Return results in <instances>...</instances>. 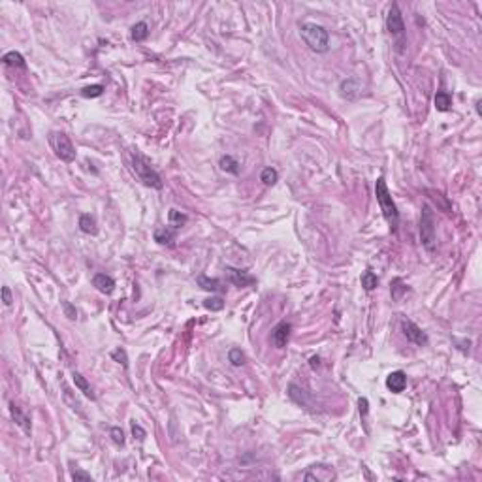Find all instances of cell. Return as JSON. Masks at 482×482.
<instances>
[{"label": "cell", "mask_w": 482, "mask_h": 482, "mask_svg": "<svg viewBox=\"0 0 482 482\" xmlns=\"http://www.w3.org/2000/svg\"><path fill=\"white\" fill-rule=\"evenodd\" d=\"M300 32L303 42L307 43L311 51L326 53L330 49V32L326 30V26L313 23V21H305L300 25Z\"/></svg>", "instance_id": "6da1fadb"}, {"label": "cell", "mask_w": 482, "mask_h": 482, "mask_svg": "<svg viewBox=\"0 0 482 482\" xmlns=\"http://www.w3.org/2000/svg\"><path fill=\"white\" fill-rule=\"evenodd\" d=\"M375 196H377V202L378 206H380V211H382L386 222L390 224L392 230H396L398 224H399V213H398V208H396V204L392 200L390 190L386 187L384 177H378L377 183H375Z\"/></svg>", "instance_id": "7a4b0ae2"}, {"label": "cell", "mask_w": 482, "mask_h": 482, "mask_svg": "<svg viewBox=\"0 0 482 482\" xmlns=\"http://www.w3.org/2000/svg\"><path fill=\"white\" fill-rule=\"evenodd\" d=\"M132 168H134L136 175L140 177V181L144 183V185L151 187V189H158V190L164 187V183L160 179L158 171L151 166V162H149L140 151H134V153H132Z\"/></svg>", "instance_id": "3957f363"}, {"label": "cell", "mask_w": 482, "mask_h": 482, "mask_svg": "<svg viewBox=\"0 0 482 482\" xmlns=\"http://www.w3.org/2000/svg\"><path fill=\"white\" fill-rule=\"evenodd\" d=\"M420 241L428 251L435 249V219L428 204L422 208V215H420Z\"/></svg>", "instance_id": "277c9868"}, {"label": "cell", "mask_w": 482, "mask_h": 482, "mask_svg": "<svg viewBox=\"0 0 482 482\" xmlns=\"http://www.w3.org/2000/svg\"><path fill=\"white\" fill-rule=\"evenodd\" d=\"M51 145L53 151L57 153V157L64 162H74L76 160V147L70 142V138L64 132H53L51 134Z\"/></svg>", "instance_id": "5b68a950"}, {"label": "cell", "mask_w": 482, "mask_h": 482, "mask_svg": "<svg viewBox=\"0 0 482 482\" xmlns=\"http://www.w3.org/2000/svg\"><path fill=\"white\" fill-rule=\"evenodd\" d=\"M401 330H403V335L409 339L411 343H415L418 347H426V345H428V335H426V332H424L418 324H415L413 320L403 318V320H401Z\"/></svg>", "instance_id": "8992f818"}, {"label": "cell", "mask_w": 482, "mask_h": 482, "mask_svg": "<svg viewBox=\"0 0 482 482\" xmlns=\"http://www.w3.org/2000/svg\"><path fill=\"white\" fill-rule=\"evenodd\" d=\"M386 28H388V32H390L392 36H396V38H401L405 34L403 17H401V12H399V6H398V4H392L390 10H388V15H386Z\"/></svg>", "instance_id": "52a82bcc"}, {"label": "cell", "mask_w": 482, "mask_h": 482, "mask_svg": "<svg viewBox=\"0 0 482 482\" xmlns=\"http://www.w3.org/2000/svg\"><path fill=\"white\" fill-rule=\"evenodd\" d=\"M226 279H228V283H232L234 287L237 288H245V287H251V285H254V277L252 275H249L247 272H243V270H237V268H230V266H226Z\"/></svg>", "instance_id": "ba28073f"}, {"label": "cell", "mask_w": 482, "mask_h": 482, "mask_svg": "<svg viewBox=\"0 0 482 482\" xmlns=\"http://www.w3.org/2000/svg\"><path fill=\"white\" fill-rule=\"evenodd\" d=\"M290 330L292 326L288 322H279L273 328V334H272V341L277 349H285L288 345V339H290Z\"/></svg>", "instance_id": "9c48e42d"}, {"label": "cell", "mask_w": 482, "mask_h": 482, "mask_svg": "<svg viewBox=\"0 0 482 482\" xmlns=\"http://www.w3.org/2000/svg\"><path fill=\"white\" fill-rule=\"evenodd\" d=\"M10 413H12L13 422H15L21 430L25 431L26 435H30V433H32V428H30V418L26 417L25 413L21 411V407H19V405H15L12 401V403H10Z\"/></svg>", "instance_id": "30bf717a"}, {"label": "cell", "mask_w": 482, "mask_h": 482, "mask_svg": "<svg viewBox=\"0 0 482 482\" xmlns=\"http://www.w3.org/2000/svg\"><path fill=\"white\" fill-rule=\"evenodd\" d=\"M92 287L102 294H111L115 290V281L105 273H96L92 277Z\"/></svg>", "instance_id": "8fae6325"}, {"label": "cell", "mask_w": 482, "mask_h": 482, "mask_svg": "<svg viewBox=\"0 0 482 482\" xmlns=\"http://www.w3.org/2000/svg\"><path fill=\"white\" fill-rule=\"evenodd\" d=\"M339 91H341V96H343V98H349V100H352V98H356V96L360 94V91H362V85H360V81H358V79H354V78L345 79V81H341Z\"/></svg>", "instance_id": "7c38bea8"}, {"label": "cell", "mask_w": 482, "mask_h": 482, "mask_svg": "<svg viewBox=\"0 0 482 482\" xmlns=\"http://www.w3.org/2000/svg\"><path fill=\"white\" fill-rule=\"evenodd\" d=\"M386 386H388V390H392L394 394L403 392L405 386H407V375H405L403 371H394V373H390V375L386 377Z\"/></svg>", "instance_id": "4fadbf2b"}, {"label": "cell", "mask_w": 482, "mask_h": 482, "mask_svg": "<svg viewBox=\"0 0 482 482\" xmlns=\"http://www.w3.org/2000/svg\"><path fill=\"white\" fill-rule=\"evenodd\" d=\"M63 399H64V403L72 409V411H76L79 417H85V413H83V405L79 401L78 398H76V394L70 390L66 384H63Z\"/></svg>", "instance_id": "5bb4252c"}, {"label": "cell", "mask_w": 482, "mask_h": 482, "mask_svg": "<svg viewBox=\"0 0 482 482\" xmlns=\"http://www.w3.org/2000/svg\"><path fill=\"white\" fill-rule=\"evenodd\" d=\"M72 378H74V384H76V388H78L79 392H83V396H87L89 399H96V394L92 392V386L89 384V380L87 378L83 377L81 373H78V371H74L72 373Z\"/></svg>", "instance_id": "9a60e30c"}, {"label": "cell", "mask_w": 482, "mask_h": 482, "mask_svg": "<svg viewBox=\"0 0 482 482\" xmlns=\"http://www.w3.org/2000/svg\"><path fill=\"white\" fill-rule=\"evenodd\" d=\"M288 396H290V399H294L301 407H309L311 405V399L305 394V390H301L300 386H296V384H288Z\"/></svg>", "instance_id": "2e32d148"}, {"label": "cell", "mask_w": 482, "mask_h": 482, "mask_svg": "<svg viewBox=\"0 0 482 482\" xmlns=\"http://www.w3.org/2000/svg\"><path fill=\"white\" fill-rule=\"evenodd\" d=\"M219 166H221L222 171H226V173H232V175H239V171H241V164H239V160L234 158L232 155H226V157L221 158V162H219Z\"/></svg>", "instance_id": "e0dca14e"}, {"label": "cell", "mask_w": 482, "mask_h": 482, "mask_svg": "<svg viewBox=\"0 0 482 482\" xmlns=\"http://www.w3.org/2000/svg\"><path fill=\"white\" fill-rule=\"evenodd\" d=\"M155 241L160 245H171L175 241V228H157L155 230Z\"/></svg>", "instance_id": "ac0fdd59"}, {"label": "cell", "mask_w": 482, "mask_h": 482, "mask_svg": "<svg viewBox=\"0 0 482 482\" xmlns=\"http://www.w3.org/2000/svg\"><path fill=\"white\" fill-rule=\"evenodd\" d=\"M433 102H435L437 111H448V109H450V105H452V96H450L446 91H439L437 94H435Z\"/></svg>", "instance_id": "d6986e66"}, {"label": "cell", "mask_w": 482, "mask_h": 482, "mask_svg": "<svg viewBox=\"0 0 482 482\" xmlns=\"http://www.w3.org/2000/svg\"><path fill=\"white\" fill-rule=\"evenodd\" d=\"M147 36H149V26H147V23L140 21V23L132 25V28H130V38L134 40V42H144Z\"/></svg>", "instance_id": "ffe728a7"}, {"label": "cell", "mask_w": 482, "mask_h": 482, "mask_svg": "<svg viewBox=\"0 0 482 482\" xmlns=\"http://www.w3.org/2000/svg\"><path fill=\"white\" fill-rule=\"evenodd\" d=\"M79 228H81V232H85V234H91V235L98 234L96 222H94V219H92L91 215H81V217H79Z\"/></svg>", "instance_id": "44dd1931"}, {"label": "cell", "mask_w": 482, "mask_h": 482, "mask_svg": "<svg viewBox=\"0 0 482 482\" xmlns=\"http://www.w3.org/2000/svg\"><path fill=\"white\" fill-rule=\"evenodd\" d=\"M2 61H4V63H6L8 66H13V68H25V66H26L25 59H23V55H21V53H17V51L6 53Z\"/></svg>", "instance_id": "7402d4cb"}, {"label": "cell", "mask_w": 482, "mask_h": 482, "mask_svg": "<svg viewBox=\"0 0 482 482\" xmlns=\"http://www.w3.org/2000/svg\"><path fill=\"white\" fill-rule=\"evenodd\" d=\"M198 285L204 288V290H208V292H219L222 288L219 279H209L206 275H200V277H198Z\"/></svg>", "instance_id": "603a6c76"}, {"label": "cell", "mask_w": 482, "mask_h": 482, "mask_svg": "<svg viewBox=\"0 0 482 482\" xmlns=\"http://www.w3.org/2000/svg\"><path fill=\"white\" fill-rule=\"evenodd\" d=\"M407 285H405L403 281L401 279H394V283H392V300L394 301H399L401 298H403L405 294H407Z\"/></svg>", "instance_id": "cb8c5ba5"}, {"label": "cell", "mask_w": 482, "mask_h": 482, "mask_svg": "<svg viewBox=\"0 0 482 482\" xmlns=\"http://www.w3.org/2000/svg\"><path fill=\"white\" fill-rule=\"evenodd\" d=\"M362 287L367 290V292H371V290H375L378 287V277L373 272H364L362 273Z\"/></svg>", "instance_id": "d4e9b609"}, {"label": "cell", "mask_w": 482, "mask_h": 482, "mask_svg": "<svg viewBox=\"0 0 482 482\" xmlns=\"http://www.w3.org/2000/svg\"><path fill=\"white\" fill-rule=\"evenodd\" d=\"M168 221H169V226H171V228H181L183 224L187 222V215L181 213V211H177V209H169Z\"/></svg>", "instance_id": "484cf974"}, {"label": "cell", "mask_w": 482, "mask_h": 482, "mask_svg": "<svg viewBox=\"0 0 482 482\" xmlns=\"http://www.w3.org/2000/svg\"><path fill=\"white\" fill-rule=\"evenodd\" d=\"M260 181L266 185V187H272L275 183L279 181V173L275 168H264L260 173Z\"/></svg>", "instance_id": "4316f807"}, {"label": "cell", "mask_w": 482, "mask_h": 482, "mask_svg": "<svg viewBox=\"0 0 482 482\" xmlns=\"http://www.w3.org/2000/svg\"><path fill=\"white\" fill-rule=\"evenodd\" d=\"M228 360L232 362V365L239 367V365L245 364V354H243L241 349H230V352H228Z\"/></svg>", "instance_id": "83f0119b"}, {"label": "cell", "mask_w": 482, "mask_h": 482, "mask_svg": "<svg viewBox=\"0 0 482 482\" xmlns=\"http://www.w3.org/2000/svg\"><path fill=\"white\" fill-rule=\"evenodd\" d=\"M102 92H104L102 85H89V87L81 89V96H85V98H98V96H102Z\"/></svg>", "instance_id": "f1b7e54d"}, {"label": "cell", "mask_w": 482, "mask_h": 482, "mask_svg": "<svg viewBox=\"0 0 482 482\" xmlns=\"http://www.w3.org/2000/svg\"><path fill=\"white\" fill-rule=\"evenodd\" d=\"M204 307L209 311H221L224 307V300L222 298H209V300L204 301Z\"/></svg>", "instance_id": "f546056e"}, {"label": "cell", "mask_w": 482, "mask_h": 482, "mask_svg": "<svg viewBox=\"0 0 482 482\" xmlns=\"http://www.w3.org/2000/svg\"><path fill=\"white\" fill-rule=\"evenodd\" d=\"M111 358L115 362H119V364H123V367H128V356H126L125 349H115V351L111 352Z\"/></svg>", "instance_id": "4dcf8cb0"}, {"label": "cell", "mask_w": 482, "mask_h": 482, "mask_svg": "<svg viewBox=\"0 0 482 482\" xmlns=\"http://www.w3.org/2000/svg\"><path fill=\"white\" fill-rule=\"evenodd\" d=\"M109 435H111V439H113V443L115 444H119V446H123L125 444V433H123V430L121 428H111V431H109Z\"/></svg>", "instance_id": "1f68e13d"}, {"label": "cell", "mask_w": 482, "mask_h": 482, "mask_svg": "<svg viewBox=\"0 0 482 482\" xmlns=\"http://www.w3.org/2000/svg\"><path fill=\"white\" fill-rule=\"evenodd\" d=\"M72 479H74V481H92L91 475H89V473H85V471H81V469L74 471V473H72Z\"/></svg>", "instance_id": "d6a6232c"}, {"label": "cell", "mask_w": 482, "mask_h": 482, "mask_svg": "<svg viewBox=\"0 0 482 482\" xmlns=\"http://www.w3.org/2000/svg\"><path fill=\"white\" fill-rule=\"evenodd\" d=\"M2 301H4V305L6 307H10L12 305V292H10V288L8 287H2Z\"/></svg>", "instance_id": "836d02e7"}, {"label": "cell", "mask_w": 482, "mask_h": 482, "mask_svg": "<svg viewBox=\"0 0 482 482\" xmlns=\"http://www.w3.org/2000/svg\"><path fill=\"white\" fill-rule=\"evenodd\" d=\"M132 433H134V437H138L140 441H144L145 435H147L144 428H142V426H138V424H132Z\"/></svg>", "instance_id": "e575fe53"}, {"label": "cell", "mask_w": 482, "mask_h": 482, "mask_svg": "<svg viewBox=\"0 0 482 482\" xmlns=\"http://www.w3.org/2000/svg\"><path fill=\"white\" fill-rule=\"evenodd\" d=\"M64 311H66V316H68V318H72V320H76V318H78L76 309H74L70 303H64Z\"/></svg>", "instance_id": "d590c367"}, {"label": "cell", "mask_w": 482, "mask_h": 482, "mask_svg": "<svg viewBox=\"0 0 482 482\" xmlns=\"http://www.w3.org/2000/svg\"><path fill=\"white\" fill-rule=\"evenodd\" d=\"M358 407H360V415H367V409H369V403H367V399L365 398H360L358 399Z\"/></svg>", "instance_id": "8d00e7d4"}, {"label": "cell", "mask_w": 482, "mask_h": 482, "mask_svg": "<svg viewBox=\"0 0 482 482\" xmlns=\"http://www.w3.org/2000/svg\"><path fill=\"white\" fill-rule=\"evenodd\" d=\"M458 345H461V347H458L460 351H463V352H467L469 351V345H471V341L467 339V341H456Z\"/></svg>", "instance_id": "74e56055"}, {"label": "cell", "mask_w": 482, "mask_h": 482, "mask_svg": "<svg viewBox=\"0 0 482 482\" xmlns=\"http://www.w3.org/2000/svg\"><path fill=\"white\" fill-rule=\"evenodd\" d=\"M318 365H320V358H318V356H314V358H311V367H313V369H314V367H318Z\"/></svg>", "instance_id": "f35d334b"}, {"label": "cell", "mask_w": 482, "mask_h": 482, "mask_svg": "<svg viewBox=\"0 0 482 482\" xmlns=\"http://www.w3.org/2000/svg\"><path fill=\"white\" fill-rule=\"evenodd\" d=\"M477 111H479V115H482V111H481V100H477Z\"/></svg>", "instance_id": "ab89813d"}]
</instances>
